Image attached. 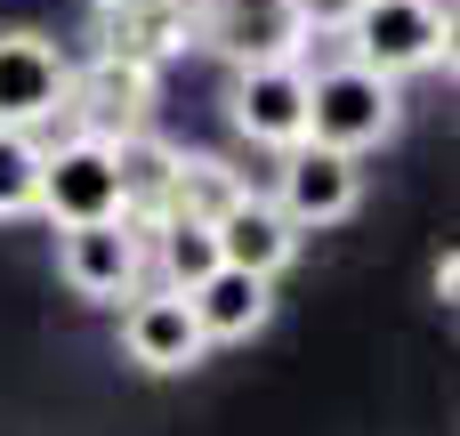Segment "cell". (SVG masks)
I'll return each instance as SVG.
<instances>
[{
    "instance_id": "obj_15",
    "label": "cell",
    "mask_w": 460,
    "mask_h": 436,
    "mask_svg": "<svg viewBox=\"0 0 460 436\" xmlns=\"http://www.w3.org/2000/svg\"><path fill=\"white\" fill-rule=\"evenodd\" d=\"M146 275H162L154 291H194V283H210L218 275V243H210V227H194V218H162V227H146Z\"/></svg>"
},
{
    "instance_id": "obj_7",
    "label": "cell",
    "mask_w": 460,
    "mask_h": 436,
    "mask_svg": "<svg viewBox=\"0 0 460 436\" xmlns=\"http://www.w3.org/2000/svg\"><path fill=\"white\" fill-rule=\"evenodd\" d=\"M65 81H73V57L49 32H32V24H8L0 32V129L40 138L65 113Z\"/></svg>"
},
{
    "instance_id": "obj_6",
    "label": "cell",
    "mask_w": 460,
    "mask_h": 436,
    "mask_svg": "<svg viewBox=\"0 0 460 436\" xmlns=\"http://www.w3.org/2000/svg\"><path fill=\"white\" fill-rule=\"evenodd\" d=\"M40 218L65 235V227H97V218H121V178H113V146L105 138H57L40 146Z\"/></svg>"
},
{
    "instance_id": "obj_14",
    "label": "cell",
    "mask_w": 460,
    "mask_h": 436,
    "mask_svg": "<svg viewBox=\"0 0 460 436\" xmlns=\"http://www.w3.org/2000/svg\"><path fill=\"white\" fill-rule=\"evenodd\" d=\"M251 178L234 170V162H218V154H186L178 146V162H170V186H162V210H154V227L162 218H194V227H210L234 194H243Z\"/></svg>"
},
{
    "instance_id": "obj_18",
    "label": "cell",
    "mask_w": 460,
    "mask_h": 436,
    "mask_svg": "<svg viewBox=\"0 0 460 436\" xmlns=\"http://www.w3.org/2000/svg\"><path fill=\"white\" fill-rule=\"evenodd\" d=\"M429 291H437V299H445V307H453V291H460V259H453V251H445V259H437V267H429Z\"/></svg>"
},
{
    "instance_id": "obj_12",
    "label": "cell",
    "mask_w": 460,
    "mask_h": 436,
    "mask_svg": "<svg viewBox=\"0 0 460 436\" xmlns=\"http://www.w3.org/2000/svg\"><path fill=\"white\" fill-rule=\"evenodd\" d=\"M194 8L202 0H121V8L97 16V57L162 73V65H178L194 49Z\"/></svg>"
},
{
    "instance_id": "obj_4",
    "label": "cell",
    "mask_w": 460,
    "mask_h": 436,
    "mask_svg": "<svg viewBox=\"0 0 460 436\" xmlns=\"http://www.w3.org/2000/svg\"><path fill=\"white\" fill-rule=\"evenodd\" d=\"M57 275L73 299L89 307H129L146 291V235L129 218H97V227H65L57 235Z\"/></svg>"
},
{
    "instance_id": "obj_11",
    "label": "cell",
    "mask_w": 460,
    "mask_h": 436,
    "mask_svg": "<svg viewBox=\"0 0 460 436\" xmlns=\"http://www.w3.org/2000/svg\"><path fill=\"white\" fill-rule=\"evenodd\" d=\"M210 243H218V267H234V275H259V283H275L291 259H299V227L259 194V186H243L218 218H210Z\"/></svg>"
},
{
    "instance_id": "obj_1",
    "label": "cell",
    "mask_w": 460,
    "mask_h": 436,
    "mask_svg": "<svg viewBox=\"0 0 460 436\" xmlns=\"http://www.w3.org/2000/svg\"><path fill=\"white\" fill-rule=\"evenodd\" d=\"M396 129H404V89L396 81H380V73H364L348 57H332V65L307 73V146H332V154L364 162Z\"/></svg>"
},
{
    "instance_id": "obj_3",
    "label": "cell",
    "mask_w": 460,
    "mask_h": 436,
    "mask_svg": "<svg viewBox=\"0 0 460 436\" xmlns=\"http://www.w3.org/2000/svg\"><path fill=\"white\" fill-rule=\"evenodd\" d=\"M194 49H210L226 73L307 65V16H299V0H202L194 8Z\"/></svg>"
},
{
    "instance_id": "obj_13",
    "label": "cell",
    "mask_w": 460,
    "mask_h": 436,
    "mask_svg": "<svg viewBox=\"0 0 460 436\" xmlns=\"http://www.w3.org/2000/svg\"><path fill=\"white\" fill-rule=\"evenodd\" d=\"M186 307H194L202 340H210V348H226V340H251V332H267V316H275V283L218 267L210 283H194V291H186Z\"/></svg>"
},
{
    "instance_id": "obj_10",
    "label": "cell",
    "mask_w": 460,
    "mask_h": 436,
    "mask_svg": "<svg viewBox=\"0 0 460 436\" xmlns=\"http://www.w3.org/2000/svg\"><path fill=\"white\" fill-rule=\"evenodd\" d=\"M121 356L137 364V372H154V380H178V372H194L202 356H210V340H202V324H194V307L178 299V291H137L129 307H121Z\"/></svg>"
},
{
    "instance_id": "obj_5",
    "label": "cell",
    "mask_w": 460,
    "mask_h": 436,
    "mask_svg": "<svg viewBox=\"0 0 460 436\" xmlns=\"http://www.w3.org/2000/svg\"><path fill=\"white\" fill-rule=\"evenodd\" d=\"M154 89H162V73H146V65H121V57H81L73 65V81H65V121L81 129V138H137V129H154Z\"/></svg>"
},
{
    "instance_id": "obj_16",
    "label": "cell",
    "mask_w": 460,
    "mask_h": 436,
    "mask_svg": "<svg viewBox=\"0 0 460 436\" xmlns=\"http://www.w3.org/2000/svg\"><path fill=\"white\" fill-rule=\"evenodd\" d=\"M40 146L24 129H0V218H32L40 210Z\"/></svg>"
},
{
    "instance_id": "obj_8",
    "label": "cell",
    "mask_w": 460,
    "mask_h": 436,
    "mask_svg": "<svg viewBox=\"0 0 460 436\" xmlns=\"http://www.w3.org/2000/svg\"><path fill=\"white\" fill-rule=\"evenodd\" d=\"M299 235H315V227H340V218H356V202H364V162H348V154H332V146H291L283 162H275V194H267Z\"/></svg>"
},
{
    "instance_id": "obj_17",
    "label": "cell",
    "mask_w": 460,
    "mask_h": 436,
    "mask_svg": "<svg viewBox=\"0 0 460 436\" xmlns=\"http://www.w3.org/2000/svg\"><path fill=\"white\" fill-rule=\"evenodd\" d=\"M364 0H299V16H307V40L315 32H348V16H356Z\"/></svg>"
},
{
    "instance_id": "obj_19",
    "label": "cell",
    "mask_w": 460,
    "mask_h": 436,
    "mask_svg": "<svg viewBox=\"0 0 460 436\" xmlns=\"http://www.w3.org/2000/svg\"><path fill=\"white\" fill-rule=\"evenodd\" d=\"M89 8H97V16H105V8H121V0H89Z\"/></svg>"
},
{
    "instance_id": "obj_2",
    "label": "cell",
    "mask_w": 460,
    "mask_h": 436,
    "mask_svg": "<svg viewBox=\"0 0 460 436\" xmlns=\"http://www.w3.org/2000/svg\"><path fill=\"white\" fill-rule=\"evenodd\" d=\"M340 40H348V65L404 89V73L453 65V0H364Z\"/></svg>"
},
{
    "instance_id": "obj_9",
    "label": "cell",
    "mask_w": 460,
    "mask_h": 436,
    "mask_svg": "<svg viewBox=\"0 0 460 436\" xmlns=\"http://www.w3.org/2000/svg\"><path fill=\"white\" fill-rule=\"evenodd\" d=\"M226 121H234V138H251V146H267V154L307 146V65L234 73V81H226Z\"/></svg>"
}]
</instances>
